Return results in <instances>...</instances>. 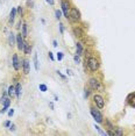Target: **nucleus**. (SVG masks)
<instances>
[{"mask_svg": "<svg viewBox=\"0 0 135 136\" xmlns=\"http://www.w3.org/2000/svg\"><path fill=\"white\" fill-rule=\"evenodd\" d=\"M89 85H90L91 90H96V91H99V92H105L104 85H103L98 79H96V78H90Z\"/></svg>", "mask_w": 135, "mask_h": 136, "instance_id": "f257e3e1", "label": "nucleus"}, {"mask_svg": "<svg viewBox=\"0 0 135 136\" xmlns=\"http://www.w3.org/2000/svg\"><path fill=\"white\" fill-rule=\"evenodd\" d=\"M86 63H87V68L90 69V71H92V72H94V71H97L99 69V61L96 57H89Z\"/></svg>", "mask_w": 135, "mask_h": 136, "instance_id": "f03ea898", "label": "nucleus"}, {"mask_svg": "<svg viewBox=\"0 0 135 136\" xmlns=\"http://www.w3.org/2000/svg\"><path fill=\"white\" fill-rule=\"evenodd\" d=\"M69 19L72 20V21H79L81 20V12L76 7L71 8L70 12H69Z\"/></svg>", "mask_w": 135, "mask_h": 136, "instance_id": "7ed1b4c3", "label": "nucleus"}, {"mask_svg": "<svg viewBox=\"0 0 135 136\" xmlns=\"http://www.w3.org/2000/svg\"><path fill=\"white\" fill-rule=\"evenodd\" d=\"M93 101H94V104L97 105L98 108L101 109L105 107V100H104V98H103L101 95H99V94H94V95H93Z\"/></svg>", "mask_w": 135, "mask_h": 136, "instance_id": "20e7f679", "label": "nucleus"}, {"mask_svg": "<svg viewBox=\"0 0 135 136\" xmlns=\"http://www.w3.org/2000/svg\"><path fill=\"white\" fill-rule=\"evenodd\" d=\"M90 112H91V115L93 116V119H94V120H96L98 123H101V122H103V115H101V113H100L98 109L91 107Z\"/></svg>", "mask_w": 135, "mask_h": 136, "instance_id": "39448f33", "label": "nucleus"}, {"mask_svg": "<svg viewBox=\"0 0 135 136\" xmlns=\"http://www.w3.org/2000/svg\"><path fill=\"white\" fill-rule=\"evenodd\" d=\"M61 7H62V10H63V13H64V16L68 19L69 18V9H70V7H69V2H68L66 0H62Z\"/></svg>", "mask_w": 135, "mask_h": 136, "instance_id": "423d86ee", "label": "nucleus"}, {"mask_svg": "<svg viewBox=\"0 0 135 136\" xmlns=\"http://www.w3.org/2000/svg\"><path fill=\"white\" fill-rule=\"evenodd\" d=\"M21 65H22V63L19 61L18 55L14 54V55H13V68H14V70H15V71H19Z\"/></svg>", "mask_w": 135, "mask_h": 136, "instance_id": "0eeeda50", "label": "nucleus"}, {"mask_svg": "<svg viewBox=\"0 0 135 136\" xmlns=\"http://www.w3.org/2000/svg\"><path fill=\"white\" fill-rule=\"evenodd\" d=\"M21 35H22V34H18V35H16V45H18L19 50H23V45H25L23 38H22Z\"/></svg>", "mask_w": 135, "mask_h": 136, "instance_id": "6e6552de", "label": "nucleus"}, {"mask_svg": "<svg viewBox=\"0 0 135 136\" xmlns=\"http://www.w3.org/2000/svg\"><path fill=\"white\" fill-rule=\"evenodd\" d=\"M0 104H1L2 106H7V107H9V105H11V99H9V97L2 94V97L0 98Z\"/></svg>", "mask_w": 135, "mask_h": 136, "instance_id": "1a4fd4ad", "label": "nucleus"}, {"mask_svg": "<svg viewBox=\"0 0 135 136\" xmlns=\"http://www.w3.org/2000/svg\"><path fill=\"white\" fill-rule=\"evenodd\" d=\"M72 33H73V35L76 37H81L84 35V31L81 30V27H73V29H72Z\"/></svg>", "mask_w": 135, "mask_h": 136, "instance_id": "9d476101", "label": "nucleus"}, {"mask_svg": "<svg viewBox=\"0 0 135 136\" xmlns=\"http://www.w3.org/2000/svg\"><path fill=\"white\" fill-rule=\"evenodd\" d=\"M29 65H30V63H29L28 59H23L22 61V68H23V73L25 74L29 73Z\"/></svg>", "mask_w": 135, "mask_h": 136, "instance_id": "9b49d317", "label": "nucleus"}, {"mask_svg": "<svg viewBox=\"0 0 135 136\" xmlns=\"http://www.w3.org/2000/svg\"><path fill=\"white\" fill-rule=\"evenodd\" d=\"M15 15H16V9L15 8H12L11 10V13H9V25H13V22H14V19H15Z\"/></svg>", "mask_w": 135, "mask_h": 136, "instance_id": "f8f14e48", "label": "nucleus"}, {"mask_svg": "<svg viewBox=\"0 0 135 136\" xmlns=\"http://www.w3.org/2000/svg\"><path fill=\"white\" fill-rule=\"evenodd\" d=\"M21 91H22V86H21L20 83H18V84L15 85V94H16V98H18V99L21 98Z\"/></svg>", "mask_w": 135, "mask_h": 136, "instance_id": "ddd939ff", "label": "nucleus"}, {"mask_svg": "<svg viewBox=\"0 0 135 136\" xmlns=\"http://www.w3.org/2000/svg\"><path fill=\"white\" fill-rule=\"evenodd\" d=\"M22 51H23L26 55H30V52H32V45L29 44V43H27V42H25L23 50H22Z\"/></svg>", "mask_w": 135, "mask_h": 136, "instance_id": "4468645a", "label": "nucleus"}, {"mask_svg": "<svg viewBox=\"0 0 135 136\" xmlns=\"http://www.w3.org/2000/svg\"><path fill=\"white\" fill-rule=\"evenodd\" d=\"M15 41H16L15 35H14L13 33H9V34H8V44L11 45V47H13L14 43H15Z\"/></svg>", "mask_w": 135, "mask_h": 136, "instance_id": "2eb2a0df", "label": "nucleus"}, {"mask_svg": "<svg viewBox=\"0 0 135 136\" xmlns=\"http://www.w3.org/2000/svg\"><path fill=\"white\" fill-rule=\"evenodd\" d=\"M81 52H83V47H81V43L77 42V43H76V54L78 55V56H81Z\"/></svg>", "mask_w": 135, "mask_h": 136, "instance_id": "dca6fc26", "label": "nucleus"}, {"mask_svg": "<svg viewBox=\"0 0 135 136\" xmlns=\"http://www.w3.org/2000/svg\"><path fill=\"white\" fill-rule=\"evenodd\" d=\"M22 36L23 37L28 36V25L27 23H22Z\"/></svg>", "mask_w": 135, "mask_h": 136, "instance_id": "f3484780", "label": "nucleus"}, {"mask_svg": "<svg viewBox=\"0 0 135 136\" xmlns=\"http://www.w3.org/2000/svg\"><path fill=\"white\" fill-rule=\"evenodd\" d=\"M7 93H8V97H9V98H11V97H13V95L15 94V86L11 85V86L8 87V92H7Z\"/></svg>", "mask_w": 135, "mask_h": 136, "instance_id": "a211bd4d", "label": "nucleus"}, {"mask_svg": "<svg viewBox=\"0 0 135 136\" xmlns=\"http://www.w3.org/2000/svg\"><path fill=\"white\" fill-rule=\"evenodd\" d=\"M34 65H35V70L36 71H38V69H40V66H38V58H37V54H34Z\"/></svg>", "mask_w": 135, "mask_h": 136, "instance_id": "6ab92c4d", "label": "nucleus"}, {"mask_svg": "<svg viewBox=\"0 0 135 136\" xmlns=\"http://www.w3.org/2000/svg\"><path fill=\"white\" fill-rule=\"evenodd\" d=\"M115 130L113 131L114 133V135H119V136H121V135H124V131H122V129L121 128H114Z\"/></svg>", "mask_w": 135, "mask_h": 136, "instance_id": "aec40b11", "label": "nucleus"}, {"mask_svg": "<svg viewBox=\"0 0 135 136\" xmlns=\"http://www.w3.org/2000/svg\"><path fill=\"white\" fill-rule=\"evenodd\" d=\"M38 90L41 91V92H47L48 87H47V85H44V84H40L38 85Z\"/></svg>", "mask_w": 135, "mask_h": 136, "instance_id": "412c9836", "label": "nucleus"}, {"mask_svg": "<svg viewBox=\"0 0 135 136\" xmlns=\"http://www.w3.org/2000/svg\"><path fill=\"white\" fill-rule=\"evenodd\" d=\"M94 128L98 130V133H99L100 135H107V134H106V131H104V130H103V129H101L99 126H96V125H94Z\"/></svg>", "mask_w": 135, "mask_h": 136, "instance_id": "4be33fe9", "label": "nucleus"}, {"mask_svg": "<svg viewBox=\"0 0 135 136\" xmlns=\"http://www.w3.org/2000/svg\"><path fill=\"white\" fill-rule=\"evenodd\" d=\"M55 15H56V19H57V20H59V19L62 18V12L57 9V10H55Z\"/></svg>", "mask_w": 135, "mask_h": 136, "instance_id": "5701e85b", "label": "nucleus"}, {"mask_svg": "<svg viewBox=\"0 0 135 136\" xmlns=\"http://www.w3.org/2000/svg\"><path fill=\"white\" fill-rule=\"evenodd\" d=\"M73 61H75V63L76 64H79L81 63V58H79V56H78V55H75V56H73Z\"/></svg>", "mask_w": 135, "mask_h": 136, "instance_id": "b1692460", "label": "nucleus"}, {"mask_svg": "<svg viewBox=\"0 0 135 136\" xmlns=\"http://www.w3.org/2000/svg\"><path fill=\"white\" fill-rule=\"evenodd\" d=\"M89 95H90V90L85 87V90H84V98H85V99H87V97H89Z\"/></svg>", "mask_w": 135, "mask_h": 136, "instance_id": "393cba45", "label": "nucleus"}, {"mask_svg": "<svg viewBox=\"0 0 135 136\" xmlns=\"http://www.w3.org/2000/svg\"><path fill=\"white\" fill-rule=\"evenodd\" d=\"M63 57H64L63 52H61V51H59V52H57V59H58V61H62V59H63Z\"/></svg>", "mask_w": 135, "mask_h": 136, "instance_id": "a878e982", "label": "nucleus"}, {"mask_svg": "<svg viewBox=\"0 0 135 136\" xmlns=\"http://www.w3.org/2000/svg\"><path fill=\"white\" fill-rule=\"evenodd\" d=\"M57 74H58V76H59V77H61L63 80H65V79H66V77H65V76H64V74L61 72V71H57Z\"/></svg>", "mask_w": 135, "mask_h": 136, "instance_id": "bb28decb", "label": "nucleus"}, {"mask_svg": "<svg viewBox=\"0 0 135 136\" xmlns=\"http://www.w3.org/2000/svg\"><path fill=\"white\" fill-rule=\"evenodd\" d=\"M7 109H8L7 106H2V109L0 110V113H1V114H4V113H6V112H7Z\"/></svg>", "mask_w": 135, "mask_h": 136, "instance_id": "cd10ccee", "label": "nucleus"}, {"mask_svg": "<svg viewBox=\"0 0 135 136\" xmlns=\"http://www.w3.org/2000/svg\"><path fill=\"white\" fill-rule=\"evenodd\" d=\"M59 33H61V34H63V33H64V26H63V23H59Z\"/></svg>", "mask_w": 135, "mask_h": 136, "instance_id": "c85d7f7f", "label": "nucleus"}, {"mask_svg": "<svg viewBox=\"0 0 135 136\" xmlns=\"http://www.w3.org/2000/svg\"><path fill=\"white\" fill-rule=\"evenodd\" d=\"M27 6L32 8V7L34 6V2H33V1H30V0H28V1H27Z\"/></svg>", "mask_w": 135, "mask_h": 136, "instance_id": "c756f323", "label": "nucleus"}, {"mask_svg": "<svg viewBox=\"0 0 135 136\" xmlns=\"http://www.w3.org/2000/svg\"><path fill=\"white\" fill-rule=\"evenodd\" d=\"M13 114H14V109L12 108V109H9L8 110V116L11 118V116H13Z\"/></svg>", "mask_w": 135, "mask_h": 136, "instance_id": "7c9ffc66", "label": "nucleus"}, {"mask_svg": "<svg viewBox=\"0 0 135 136\" xmlns=\"http://www.w3.org/2000/svg\"><path fill=\"white\" fill-rule=\"evenodd\" d=\"M16 13H18V14H22V7H21V6H19V7H18Z\"/></svg>", "mask_w": 135, "mask_h": 136, "instance_id": "2f4dec72", "label": "nucleus"}, {"mask_svg": "<svg viewBox=\"0 0 135 136\" xmlns=\"http://www.w3.org/2000/svg\"><path fill=\"white\" fill-rule=\"evenodd\" d=\"M9 129H11V130H12V131H14V130H15V129H16V128H15V125H13V123H12V125H11V126H9Z\"/></svg>", "mask_w": 135, "mask_h": 136, "instance_id": "473e14b6", "label": "nucleus"}, {"mask_svg": "<svg viewBox=\"0 0 135 136\" xmlns=\"http://www.w3.org/2000/svg\"><path fill=\"white\" fill-rule=\"evenodd\" d=\"M49 58H50L51 61H54V59H55V58H54V55H53V52H50V51H49Z\"/></svg>", "mask_w": 135, "mask_h": 136, "instance_id": "72a5a7b5", "label": "nucleus"}, {"mask_svg": "<svg viewBox=\"0 0 135 136\" xmlns=\"http://www.w3.org/2000/svg\"><path fill=\"white\" fill-rule=\"evenodd\" d=\"M4 126H5V127H9V126H11V121H6V122L4 123Z\"/></svg>", "mask_w": 135, "mask_h": 136, "instance_id": "f704fd0d", "label": "nucleus"}, {"mask_svg": "<svg viewBox=\"0 0 135 136\" xmlns=\"http://www.w3.org/2000/svg\"><path fill=\"white\" fill-rule=\"evenodd\" d=\"M47 2H48L49 5H54V4H55L54 0H47Z\"/></svg>", "mask_w": 135, "mask_h": 136, "instance_id": "c9c22d12", "label": "nucleus"}, {"mask_svg": "<svg viewBox=\"0 0 135 136\" xmlns=\"http://www.w3.org/2000/svg\"><path fill=\"white\" fill-rule=\"evenodd\" d=\"M66 73H68V74H70V76H72V74H73V73H72V71L70 70V69H66Z\"/></svg>", "mask_w": 135, "mask_h": 136, "instance_id": "e433bc0d", "label": "nucleus"}, {"mask_svg": "<svg viewBox=\"0 0 135 136\" xmlns=\"http://www.w3.org/2000/svg\"><path fill=\"white\" fill-rule=\"evenodd\" d=\"M53 45H54L55 48L57 47V41H56V40H54V41H53Z\"/></svg>", "mask_w": 135, "mask_h": 136, "instance_id": "4c0bfd02", "label": "nucleus"}, {"mask_svg": "<svg viewBox=\"0 0 135 136\" xmlns=\"http://www.w3.org/2000/svg\"><path fill=\"white\" fill-rule=\"evenodd\" d=\"M49 106H50L51 109H54V104H53V102H49Z\"/></svg>", "mask_w": 135, "mask_h": 136, "instance_id": "58836bf2", "label": "nucleus"}, {"mask_svg": "<svg viewBox=\"0 0 135 136\" xmlns=\"http://www.w3.org/2000/svg\"><path fill=\"white\" fill-rule=\"evenodd\" d=\"M54 98H55V101H58V97L57 95H54Z\"/></svg>", "mask_w": 135, "mask_h": 136, "instance_id": "ea45409f", "label": "nucleus"}]
</instances>
